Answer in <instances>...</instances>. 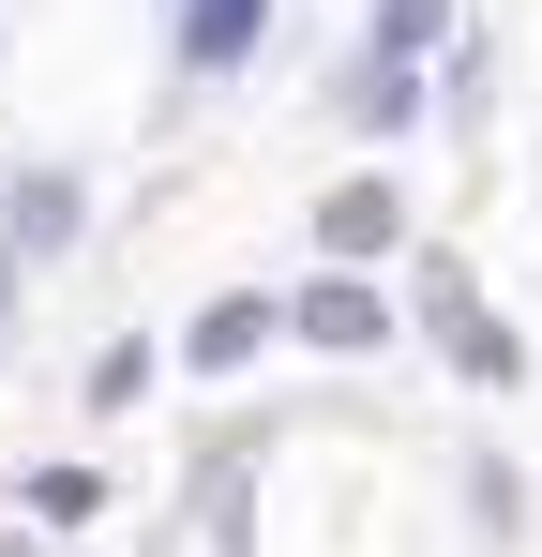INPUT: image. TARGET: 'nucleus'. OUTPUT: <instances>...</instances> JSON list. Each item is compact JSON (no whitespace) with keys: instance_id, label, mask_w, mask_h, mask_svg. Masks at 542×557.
I'll list each match as a JSON object with an SVG mask.
<instances>
[{"instance_id":"nucleus-1","label":"nucleus","mask_w":542,"mask_h":557,"mask_svg":"<svg viewBox=\"0 0 542 557\" xmlns=\"http://www.w3.org/2000/svg\"><path fill=\"white\" fill-rule=\"evenodd\" d=\"M438 347L467 362V392H513V376H528V347H513V332H497V317H482L452 272H438Z\"/></svg>"},{"instance_id":"nucleus-2","label":"nucleus","mask_w":542,"mask_h":557,"mask_svg":"<svg viewBox=\"0 0 542 557\" xmlns=\"http://www.w3.org/2000/svg\"><path fill=\"white\" fill-rule=\"evenodd\" d=\"M317 242H332V257H392V242H407L392 182H332V196H317Z\"/></svg>"},{"instance_id":"nucleus-3","label":"nucleus","mask_w":542,"mask_h":557,"mask_svg":"<svg viewBox=\"0 0 542 557\" xmlns=\"http://www.w3.org/2000/svg\"><path fill=\"white\" fill-rule=\"evenodd\" d=\"M301 332H317V347H377V286H301Z\"/></svg>"},{"instance_id":"nucleus-4","label":"nucleus","mask_w":542,"mask_h":557,"mask_svg":"<svg viewBox=\"0 0 542 557\" xmlns=\"http://www.w3.org/2000/svg\"><path fill=\"white\" fill-rule=\"evenodd\" d=\"M257 332H271L257 301H211V317H196V362H211V376H226V362H257Z\"/></svg>"},{"instance_id":"nucleus-5","label":"nucleus","mask_w":542,"mask_h":557,"mask_svg":"<svg viewBox=\"0 0 542 557\" xmlns=\"http://www.w3.org/2000/svg\"><path fill=\"white\" fill-rule=\"evenodd\" d=\"M438 15H452V0H377V61H422V46H438Z\"/></svg>"},{"instance_id":"nucleus-6","label":"nucleus","mask_w":542,"mask_h":557,"mask_svg":"<svg viewBox=\"0 0 542 557\" xmlns=\"http://www.w3.org/2000/svg\"><path fill=\"white\" fill-rule=\"evenodd\" d=\"M257 46V0H196V61H242Z\"/></svg>"},{"instance_id":"nucleus-7","label":"nucleus","mask_w":542,"mask_h":557,"mask_svg":"<svg viewBox=\"0 0 542 557\" xmlns=\"http://www.w3.org/2000/svg\"><path fill=\"white\" fill-rule=\"evenodd\" d=\"M0 557H30V543H0Z\"/></svg>"}]
</instances>
